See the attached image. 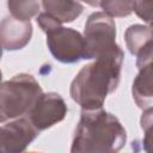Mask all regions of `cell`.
I'll return each mask as SVG.
<instances>
[{"mask_svg":"<svg viewBox=\"0 0 153 153\" xmlns=\"http://www.w3.org/2000/svg\"><path fill=\"white\" fill-rule=\"evenodd\" d=\"M123 51L118 47L84 66L71 84L69 93L81 109L103 108L104 100L120 82Z\"/></svg>","mask_w":153,"mask_h":153,"instance_id":"6da1fadb","label":"cell"},{"mask_svg":"<svg viewBox=\"0 0 153 153\" xmlns=\"http://www.w3.org/2000/svg\"><path fill=\"white\" fill-rule=\"evenodd\" d=\"M127 141V131L120 120L103 108L82 109L72 140L73 153H115Z\"/></svg>","mask_w":153,"mask_h":153,"instance_id":"7a4b0ae2","label":"cell"},{"mask_svg":"<svg viewBox=\"0 0 153 153\" xmlns=\"http://www.w3.org/2000/svg\"><path fill=\"white\" fill-rule=\"evenodd\" d=\"M38 81L26 73H20L1 84L0 121L14 120L26 116L42 96Z\"/></svg>","mask_w":153,"mask_h":153,"instance_id":"3957f363","label":"cell"},{"mask_svg":"<svg viewBox=\"0 0 153 153\" xmlns=\"http://www.w3.org/2000/svg\"><path fill=\"white\" fill-rule=\"evenodd\" d=\"M84 38L86 44V60L97 59L120 47L115 39V22L104 12H93L88 16L85 23Z\"/></svg>","mask_w":153,"mask_h":153,"instance_id":"277c9868","label":"cell"},{"mask_svg":"<svg viewBox=\"0 0 153 153\" xmlns=\"http://www.w3.org/2000/svg\"><path fill=\"white\" fill-rule=\"evenodd\" d=\"M45 35L48 49L59 62L75 63L86 60L85 38L79 31L59 25Z\"/></svg>","mask_w":153,"mask_h":153,"instance_id":"5b68a950","label":"cell"},{"mask_svg":"<svg viewBox=\"0 0 153 153\" xmlns=\"http://www.w3.org/2000/svg\"><path fill=\"white\" fill-rule=\"evenodd\" d=\"M139 73L133 81L131 93L136 105L141 109L153 106V38H151L136 55Z\"/></svg>","mask_w":153,"mask_h":153,"instance_id":"8992f818","label":"cell"},{"mask_svg":"<svg viewBox=\"0 0 153 153\" xmlns=\"http://www.w3.org/2000/svg\"><path fill=\"white\" fill-rule=\"evenodd\" d=\"M39 134L26 116L14 118L8 123H2L0 131V149L6 153H17L24 151Z\"/></svg>","mask_w":153,"mask_h":153,"instance_id":"52a82bcc","label":"cell"},{"mask_svg":"<svg viewBox=\"0 0 153 153\" xmlns=\"http://www.w3.org/2000/svg\"><path fill=\"white\" fill-rule=\"evenodd\" d=\"M67 115V105L63 98L55 92L42 93L33 108L26 115L33 126L39 130H45L61 122Z\"/></svg>","mask_w":153,"mask_h":153,"instance_id":"ba28073f","label":"cell"},{"mask_svg":"<svg viewBox=\"0 0 153 153\" xmlns=\"http://www.w3.org/2000/svg\"><path fill=\"white\" fill-rule=\"evenodd\" d=\"M1 44L4 50H18L31 39L32 25L30 22L16 19L10 14L1 22Z\"/></svg>","mask_w":153,"mask_h":153,"instance_id":"9c48e42d","label":"cell"},{"mask_svg":"<svg viewBox=\"0 0 153 153\" xmlns=\"http://www.w3.org/2000/svg\"><path fill=\"white\" fill-rule=\"evenodd\" d=\"M44 12L49 13L59 22L72 23L84 10V6L78 0H42Z\"/></svg>","mask_w":153,"mask_h":153,"instance_id":"30bf717a","label":"cell"},{"mask_svg":"<svg viewBox=\"0 0 153 153\" xmlns=\"http://www.w3.org/2000/svg\"><path fill=\"white\" fill-rule=\"evenodd\" d=\"M151 38H153V27L145 26L141 24L130 25L124 33L127 48L130 54L135 56Z\"/></svg>","mask_w":153,"mask_h":153,"instance_id":"8fae6325","label":"cell"},{"mask_svg":"<svg viewBox=\"0 0 153 153\" xmlns=\"http://www.w3.org/2000/svg\"><path fill=\"white\" fill-rule=\"evenodd\" d=\"M10 14L16 19L30 22V19L39 14V4L37 0H7Z\"/></svg>","mask_w":153,"mask_h":153,"instance_id":"7c38bea8","label":"cell"},{"mask_svg":"<svg viewBox=\"0 0 153 153\" xmlns=\"http://www.w3.org/2000/svg\"><path fill=\"white\" fill-rule=\"evenodd\" d=\"M135 0H103L100 8L111 18L128 17L134 12Z\"/></svg>","mask_w":153,"mask_h":153,"instance_id":"4fadbf2b","label":"cell"},{"mask_svg":"<svg viewBox=\"0 0 153 153\" xmlns=\"http://www.w3.org/2000/svg\"><path fill=\"white\" fill-rule=\"evenodd\" d=\"M140 124L143 130L142 148L146 152H153V106H148L143 110Z\"/></svg>","mask_w":153,"mask_h":153,"instance_id":"5bb4252c","label":"cell"},{"mask_svg":"<svg viewBox=\"0 0 153 153\" xmlns=\"http://www.w3.org/2000/svg\"><path fill=\"white\" fill-rule=\"evenodd\" d=\"M134 12L147 25L153 27V0H135Z\"/></svg>","mask_w":153,"mask_h":153,"instance_id":"9a60e30c","label":"cell"},{"mask_svg":"<svg viewBox=\"0 0 153 153\" xmlns=\"http://www.w3.org/2000/svg\"><path fill=\"white\" fill-rule=\"evenodd\" d=\"M78 1H82V2H85L92 7H100L103 0H78Z\"/></svg>","mask_w":153,"mask_h":153,"instance_id":"2e32d148","label":"cell"}]
</instances>
